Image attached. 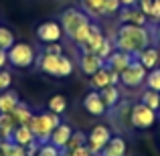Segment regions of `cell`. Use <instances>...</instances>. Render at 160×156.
<instances>
[{
  "mask_svg": "<svg viewBox=\"0 0 160 156\" xmlns=\"http://www.w3.org/2000/svg\"><path fill=\"white\" fill-rule=\"evenodd\" d=\"M150 41H152V35H150V31L146 27H138V24H124V23L118 27L116 37H113L116 49L130 53L134 59L144 51V49L150 47Z\"/></svg>",
  "mask_w": 160,
  "mask_h": 156,
  "instance_id": "obj_1",
  "label": "cell"
},
{
  "mask_svg": "<svg viewBox=\"0 0 160 156\" xmlns=\"http://www.w3.org/2000/svg\"><path fill=\"white\" fill-rule=\"evenodd\" d=\"M59 23L63 27V33L73 41L77 47H81L87 41L91 31V18L81 10V8H67L61 12Z\"/></svg>",
  "mask_w": 160,
  "mask_h": 156,
  "instance_id": "obj_2",
  "label": "cell"
},
{
  "mask_svg": "<svg viewBox=\"0 0 160 156\" xmlns=\"http://www.w3.org/2000/svg\"><path fill=\"white\" fill-rule=\"evenodd\" d=\"M37 67L41 73L51 75V77H69L73 73V61L65 55H49L41 53L37 57Z\"/></svg>",
  "mask_w": 160,
  "mask_h": 156,
  "instance_id": "obj_3",
  "label": "cell"
},
{
  "mask_svg": "<svg viewBox=\"0 0 160 156\" xmlns=\"http://www.w3.org/2000/svg\"><path fill=\"white\" fill-rule=\"evenodd\" d=\"M61 124V118L53 112H41V113H32V120L28 122V128L35 134V140L39 144H47L51 140V134L57 126Z\"/></svg>",
  "mask_w": 160,
  "mask_h": 156,
  "instance_id": "obj_4",
  "label": "cell"
},
{
  "mask_svg": "<svg viewBox=\"0 0 160 156\" xmlns=\"http://www.w3.org/2000/svg\"><path fill=\"white\" fill-rule=\"evenodd\" d=\"M6 57L8 65L16 67V69H28L37 63V51L28 43H14L6 51Z\"/></svg>",
  "mask_w": 160,
  "mask_h": 156,
  "instance_id": "obj_5",
  "label": "cell"
},
{
  "mask_svg": "<svg viewBox=\"0 0 160 156\" xmlns=\"http://www.w3.org/2000/svg\"><path fill=\"white\" fill-rule=\"evenodd\" d=\"M158 120V112H154V109H150L148 105L144 103H134L132 108H130V126L136 130H148L152 128L154 124H156Z\"/></svg>",
  "mask_w": 160,
  "mask_h": 156,
  "instance_id": "obj_6",
  "label": "cell"
},
{
  "mask_svg": "<svg viewBox=\"0 0 160 156\" xmlns=\"http://www.w3.org/2000/svg\"><path fill=\"white\" fill-rule=\"evenodd\" d=\"M146 75H148V69H146L138 59H134V61L120 73V83L126 85V87H140L142 83L146 81Z\"/></svg>",
  "mask_w": 160,
  "mask_h": 156,
  "instance_id": "obj_7",
  "label": "cell"
},
{
  "mask_svg": "<svg viewBox=\"0 0 160 156\" xmlns=\"http://www.w3.org/2000/svg\"><path fill=\"white\" fill-rule=\"evenodd\" d=\"M109 138H112V130H109L106 124H95L93 128H91V132L87 134V146H89V150L93 152V156H98L102 152L103 146L109 142Z\"/></svg>",
  "mask_w": 160,
  "mask_h": 156,
  "instance_id": "obj_8",
  "label": "cell"
},
{
  "mask_svg": "<svg viewBox=\"0 0 160 156\" xmlns=\"http://www.w3.org/2000/svg\"><path fill=\"white\" fill-rule=\"evenodd\" d=\"M63 37V27L59 20H45L37 27V39L43 45L49 43H59Z\"/></svg>",
  "mask_w": 160,
  "mask_h": 156,
  "instance_id": "obj_9",
  "label": "cell"
},
{
  "mask_svg": "<svg viewBox=\"0 0 160 156\" xmlns=\"http://www.w3.org/2000/svg\"><path fill=\"white\" fill-rule=\"evenodd\" d=\"M118 18L124 24H138V27H146L148 24V16L138 8V4L136 6H122L120 12H118Z\"/></svg>",
  "mask_w": 160,
  "mask_h": 156,
  "instance_id": "obj_10",
  "label": "cell"
},
{
  "mask_svg": "<svg viewBox=\"0 0 160 156\" xmlns=\"http://www.w3.org/2000/svg\"><path fill=\"white\" fill-rule=\"evenodd\" d=\"M83 108H85V112L91 113V116H103V113L108 112V108H106V103H103V99H102V95H99L98 89L89 91V93L83 98Z\"/></svg>",
  "mask_w": 160,
  "mask_h": 156,
  "instance_id": "obj_11",
  "label": "cell"
},
{
  "mask_svg": "<svg viewBox=\"0 0 160 156\" xmlns=\"http://www.w3.org/2000/svg\"><path fill=\"white\" fill-rule=\"evenodd\" d=\"M103 65H106V61L95 53H81V57H79V67H81V71L85 75H89V77L95 71L102 69Z\"/></svg>",
  "mask_w": 160,
  "mask_h": 156,
  "instance_id": "obj_12",
  "label": "cell"
},
{
  "mask_svg": "<svg viewBox=\"0 0 160 156\" xmlns=\"http://www.w3.org/2000/svg\"><path fill=\"white\" fill-rule=\"evenodd\" d=\"M132 61H134V57H132L130 53L116 49V51H113V53L106 59V65H108L112 71H116V73H122V71H124V69H126V67H128Z\"/></svg>",
  "mask_w": 160,
  "mask_h": 156,
  "instance_id": "obj_13",
  "label": "cell"
},
{
  "mask_svg": "<svg viewBox=\"0 0 160 156\" xmlns=\"http://www.w3.org/2000/svg\"><path fill=\"white\" fill-rule=\"evenodd\" d=\"M106 41V37H103L102 28L98 27L95 23H91V31H89V37H87V41L81 45V53H98V49L102 47V43Z\"/></svg>",
  "mask_w": 160,
  "mask_h": 156,
  "instance_id": "obj_14",
  "label": "cell"
},
{
  "mask_svg": "<svg viewBox=\"0 0 160 156\" xmlns=\"http://www.w3.org/2000/svg\"><path fill=\"white\" fill-rule=\"evenodd\" d=\"M128 152V144L122 136H112L109 142L103 146V150L99 152L98 156H126Z\"/></svg>",
  "mask_w": 160,
  "mask_h": 156,
  "instance_id": "obj_15",
  "label": "cell"
},
{
  "mask_svg": "<svg viewBox=\"0 0 160 156\" xmlns=\"http://www.w3.org/2000/svg\"><path fill=\"white\" fill-rule=\"evenodd\" d=\"M71 134H73V128H71L69 124H65V122H61V124L57 126V128L53 130V134H51V144L53 146H57V148H65L67 146V142H69V138H71Z\"/></svg>",
  "mask_w": 160,
  "mask_h": 156,
  "instance_id": "obj_16",
  "label": "cell"
},
{
  "mask_svg": "<svg viewBox=\"0 0 160 156\" xmlns=\"http://www.w3.org/2000/svg\"><path fill=\"white\" fill-rule=\"evenodd\" d=\"M10 140L16 142V144H20V146H27V144H31V142L35 140V134H32V130L28 128V124H18L14 128V132H12Z\"/></svg>",
  "mask_w": 160,
  "mask_h": 156,
  "instance_id": "obj_17",
  "label": "cell"
},
{
  "mask_svg": "<svg viewBox=\"0 0 160 156\" xmlns=\"http://www.w3.org/2000/svg\"><path fill=\"white\" fill-rule=\"evenodd\" d=\"M103 4L106 0H79V6L89 18H99L103 16Z\"/></svg>",
  "mask_w": 160,
  "mask_h": 156,
  "instance_id": "obj_18",
  "label": "cell"
},
{
  "mask_svg": "<svg viewBox=\"0 0 160 156\" xmlns=\"http://www.w3.org/2000/svg\"><path fill=\"white\" fill-rule=\"evenodd\" d=\"M136 59L150 71V69H154V67H158V63H160V51H158L156 47H148V49H144V51L138 55Z\"/></svg>",
  "mask_w": 160,
  "mask_h": 156,
  "instance_id": "obj_19",
  "label": "cell"
},
{
  "mask_svg": "<svg viewBox=\"0 0 160 156\" xmlns=\"http://www.w3.org/2000/svg\"><path fill=\"white\" fill-rule=\"evenodd\" d=\"M108 85H112V69L108 65H103L99 71H95L91 75V87L99 91L102 87H108Z\"/></svg>",
  "mask_w": 160,
  "mask_h": 156,
  "instance_id": "obj_20",
  "label": "cell"
},
{
  "mask_svg": "<svg viewBox=\"0 0 160 156\" xmlns=\"http://www.w3.org/2000/svg\"><path fill=\"white\" fill-rule=\"evenodd\" d=\"M99 95H102V99H103V103H106L108 109L118 108V103H120V87L118 85L102 87V89H99Z\"/></svg>",
  "mask_w": 160,
  "mask_h": 156,
  "instance_id": "obj_21",
  "label": "cell"
},
{
  "mask_svg": "<svg viewBox=\"0 0 160 156\" xmlns=\"http://www.w3.org/2000/svg\"><path fill=\"white\" fill-rule=\"evenodd\" d=\"M18 93L12 89H4L0 93V113H10L12 109L18 105Z\"/></svg>",
  "mask_w": 160,
  "mask_h": 156,
  "instance_id": "obj_22",
  "label": "cell"
},
{
  "mask_svg": "<svg viewBox=\"0 0 160 156\" xmlns=\"http://www.w3.org/2000/svg\"><path fill=\"white\" fill-rule=\"evenodd\" d=\"M10 116L14 118L16 126H18V124H28V122L32 120V109L28 108L27 103L18 102V105H16V108H14V109L10 112Z\"/></svg>",
  "mask_w": 160,
  "mask_h": 156,
  "instance_id": "obj_23",
  "label": "cell"
},
{
  "mask_svg": "<svg viewBox=\"0 0 160 156\" xmlns=\"http://www.w3.org/2000/svg\"><path fill=\"white\" fill-rule=\"evenodd\" d=\"M0 154L2 156H27V148L12 140H0Z\"/></svg>",
  "mask_w": 160,
  "mask_h": 156,
  "instance_id": "obj_24",
  "label": "cell"
},
{
  "mask_svg": "<svg viewBox=\"0 0 160 156\" xmlns=\"http://www.w3.org/2000/svg\"><path fill=\"white\" fill-rule=\"evenodd\" d=\"M16 128V122L10 113H0V138L2 140H10L12 132Z\"/></svg>",
  "mask_w": 160,
  "mask_h": 156,
  "instance_id": "obj_25",
  "label": "cell"
},
{
  "mask_svg": "<svg viewBox=\"0 0 160 156\" xmlns=\"http://www.w3.org/2000/svg\"><path fill=\"white\" fill-rule=\"evenodd\" d=\"M47 108H49V112L61 116L63 112H67V98H65V95H61V93L51 95V98H49V102H47Z\"/></svg>",
  "mask_w": 160,
  "mask_h": 156,
  "instance_id": "obj_26",
  "label": "cell"
},
{
  "mask_svg": "<svg viewBox=\"0 0 160 156\" xmlns=\"http://www.w3.org/2000/svg\"><path fill=\"white\" fill-rule=\"evenodd\" d=\"M140 102L144 103V105H148L150 109L158 112V109H160V93H158V91H154V89H146V91H142Z\"/></svg>",
  "mask_w": 160,
  "mask_h": 156,
  "instance_id": "obj_27",
  "label": "cell"
},
{
  "mask_svg": "<svg viewBox=\"0 0 160 156\" xmlns=\"http://www.w3.org/2000/svg\"><path fill=\"white\" fill-rule=\"evenodd\" d=\"M14 43H16L14 33H12L8 27L0 24V49H2V51H8V49H10Z\"/></svg>",
  "mask_w": 160,
  "mask_h": 156,
  "instance_id": "obj_28",
  "label": "cell"
},
{
  "mask_svg": "<svg viewBox=\"0 0 160 156\" xmlns=\"http://www.w3.org/2000/svg\"><path fill=\"white\" fill-rule=\"evenodd\" d=\"M85 144H87V134L81 132V130H73V134H71V138H69V142H67L65 148L67 150H75V148L85 146Z\"/></svg>",
  "mask_w": 160,
  "mask_h": 156,
  "instance_id": "obj_29",
  "label": "cell"
},
{
  "mask_svg": "<svg viewBox=\"0 0 160 156\" xmlns=\"http://www.w3.org/2000/svg\"><path fill=\"white\" fill-rule=\"evenodd\" d=\"M146 87L148 89H154L160 93V67H154V69L148 71V75H146Z\"/></svg>",
  "mask_w": 160,
  "mask_h": 156,
  "instance_id": "obj_30",
  "label": "cell"
},
{
  "mask_svg": "<svg viewBox=\"0 0 160 156\" xmlns=\"http://www.w3.org/2000/svg\"><path fill=\"white\" fill-rule=\"evenodd\" d=\"M113 51H116V43H113V39H106V41L102 43V47L98 49V53H95V55H99V57L106 61V59H108Z\"/></svg>",
  "mask_w": 160,
  "mask_h": 156,
  "instance_id": "obj_31",
  "label": "cell"
},
{
  "mask_svg": "<svg viewBox=\"0 0 160 156\" xmlns=\"http://www.w3.org/2000/svg\"><path fill=\"white\" fill-rule=\"evenodd\" d=\"M122 8V2L120 0H106V4H103V16H113L118 14Z\"/></svg>",
  "mask_w": 160,
  "mask_h": 156,
  "instance_id": "obj_32",
  "label": "cell"
},
{
  "mask_svg": "<svg viewBox=\"0 0 160 156\" xmlns=\"http://www.w3.org/2000/svg\"><path fill=\"white\" fill-rule=\"evenodd\" d=\"M37 156H61V148H57V146H53L51 142H47V144H41Z\"/></svg>",
  "mask_w": 160,
  "mask_h": 156,
  "instance_id": "obj_33",
  "label": "cell"
},
{
  "mask_svg": "<svg viewBox=\"0 0 160 156\" xmlns=\"http://www.w3.org/2000/svg\"><path fill=\"white\" fill-rule=\"evenodd\" d=\"M43 53H49V55H63V45L61 43H49L45 45V51Z\"/></svg>",
  "mask_w": 160,
  "mask_h": 156,
  "instance_id": "obj_34",
  "label": "cell"
},
{
  "mask_svg": "<svg viewBox=\"0 0 160 156\" xmlns=\"http://www.w3.org/2000/svg\"><path fill=\"white\" fill-rule=\"evenodd\" d=\"M0 79H2V91L8 89V87L12 85V75H10V71L0 69Z\"/></svg>",
  "mask_w": 160,
  "mask_h": 156,
  "instance_id": "obj_35",
  "label": "cell"
},
{
  "mask_svg": "<svg viewBox=\"0 0 160 156\" xmlns=\"http://www.w3.org/2000/svg\"><path fill=\"white\" fill-rule=\"evenodd\" d=\"M138 8H140V10L150 18V12H152V0H138Z\"/></svg>",
  "mask_w": 160,
  "mask_h": 156,
  "instance_id": "obj_36",
  "label": "cell"
},
{
  "mask_svg": "<svg viewBox=\"0 0 160 156\" xmlns=\"http://www.w3.org/2000/svg\"><path fill=\"white\" fill-rule=\"evenodd\" d=\"M71 156H93V152L89 150V146H79V148H75V150H69Z\"/></svg>",
  "mask_w": 160,
  "mask_h": 156,
  "instance_id": "obj_37",
  "label": "cell"
},
{
  "mask_svg": "<svg viewBox=\"0 0 160 156\" xmlns=\"http://www.w3.org/2000/svg\"><path fill=\"white\" fill-rule=\"evenodd\" d=\"M150 18L154 23H160V0H152V12H150Z\"/></svg>",
  "mask_w": 160,
  "mask_h": 156,
  "instance_id": "obj_38",
  "label": "cell"
},
{
  "mask_svg": "<svg viewBox=\"0 0 160 156\" xmlns=\"http://www.w3.org/2000/svg\"><path fill=\"white\" fill-rule=\"evenodd\" d=\"M24 148H27V156H37V152H39V148H41V144H39L37 140H32L31 144H27Z\"/></svg>",
  "mask_w": 160,
  "mask_h": 156,
  "instance_id": "obj_39",
  "label": "cell"
},
{
  "mask_svg": "<svg viewBox=\"0 0 160 156\" xmlns=\"http://www.w3.org/2000/svg\"><path fill=\"white\" fill-rule=\"evenodd\" d=\"M6 65H8V57H6V51H2V49H0V69H4Z\"/></svg>",
  "mask_w": 160,
  "mask_h": 156,
  "instance_id": "obj_40",
  "label": "cell"
},
{
  "mask_svg": "<svg viewBox=\"0 0 160 156\" xmlns=\"http://www.w3.org/2000/svg\"><path fill=\"white\" fill-rule=\"evenodd\" d=\"M120 2H122V6H136L138 0H120Z\"/></svg>",
  "mask_w": 160,
  "mask_h": 156,
  "instance_id": "obj_41",
  "label": "cell"
},
{
  "mask_svg": "<svg viewBox=\"0 0 160 156\" xmlns=\"http://www.w3.org/2000/svg\"><path fill=\"white\" fill-rule=\"evenodd\" d=\"M61 156H71V152H69L67 148H63V150H61Z\"/></svg>",
  "mask_w": 160,
  "mask_h": 156,
  "instance_id": "obj_42",
  "label": "cell"
},
{
  "mask_svg": "<svg viewBox=\"0 0 160 156\" xmlns=\"http://www.w3.org/2000/svg\"><path fill=\"white\" fill-rule=\"evenodd\" d=\"M158 43H160V27H158Z\"/></svg>",
  "mask_w": 160,
  "mask_h": 156,
  "instance_id": "obj_43",
  "label": "cell"
},
{
  "mask_svg": "<svg viewBox=\"0 0 160 156\" xmlns=\"http://www.w3.org/2000/svg\"><path fill=\"white\" fill-rule=\"evenodd\" d=\"M0 91H2V79H0Z\"/></svg>",
  "mask_w": 160,
  "mask_h": 156,
  "instance_id": "obj_44",
  "label": "cell"
},
{
  "mask_svg": "<svg viewBox=\"0 0 160 156\" xmlns=\"http://www.w3.org/2000/svg\"><path fill=\"white\" fill-rule=\"evenodd\" d=\"M158 113H160V109H158Z\"/></svg>",
  "mask_w": 160,
  "mask_h": 156,
  "instance_id": "obj_45",
  "label": "cell"
},
{
  "mask_svg": "<svg viewBox=\"0 0 160 156\" xmlns=\"http://www.w3.org/2000/svg\"><path fill=\"white\" fill-rule=\"evenodd\" d=\"M0 156H2V154H0Z\"/></svg>",
  "mask_w": 160,
  "mask_h": 156,
  "instance_id": "obj_46",
  "label": "cell"
}]
</instances>
